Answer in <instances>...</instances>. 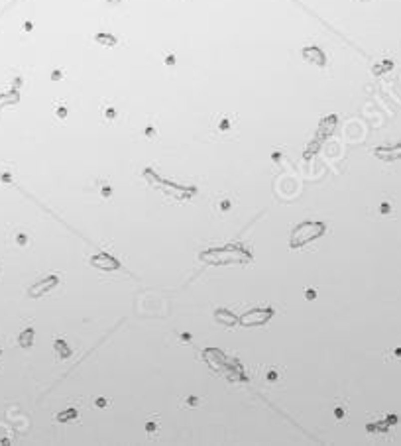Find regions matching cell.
I'll use <instances>...</instances> for the list:
<instances>
[{"label": "cell", "instance_id": "3957f363", "mask_svg": "<svg viewBox=\"0 0 401 446\" xmlns=\"http://www.w3.org/2000/svg\"><path fill=\"white\" fill-rule=\"evenodd\" d=\"M93 259H99V261H102V263H97V265H100V267H106V269H116V267H118V263H116L112 257H108V255H104V254L97 255V257H93Z\"/></svg>", "mask_w": 401, "mask_h": 446}, {"label": "cell", "instance_id": "7a4b0ae2", "mask_svg": "<svg viewBox=\"0 0 401 446\" xmlns=\"http://www.w3.org/2000/svg\"><path fill=\"white\" fill-rule=\"evenodd\" d=\"M269 317H271V311L266 309V313H264V311H252V313L244 315L240 320H242L244 326H252V324H262V322H266Z\"/></svg>", "mask_w": 401, "mask_h": 446}, {"label": "cell", "instance_id": "6da1fadb", "mask_svg": "<svg viewBox=\"0 0 401 446\" xmlns=\"http://www.w3.org/2000/svg\"><path fill=\"white\" fill-rule=\"evenodd\" d=\"M325 232V224L321 223H303L299 224L295 230H293V236H291V248H299L303 244L319 238L321 234Z\"/></svg>", "mask_w": 401, "mask_h": 446}]
</instances>
